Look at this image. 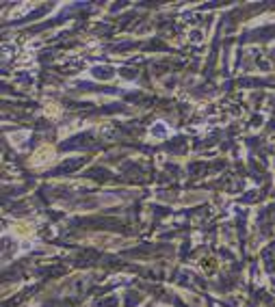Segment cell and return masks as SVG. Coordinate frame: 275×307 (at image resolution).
Returning a JSON list of instances; mask_svg holds the SVG:
<instances>
[{
    "label": "cell",
    "mask_w": 275,
    "mask_h": 307,
    "mask_svg": "<svg viewBox=\"0 0 275 307\" xmlns=\"http://www.w3.org/2000/svg\"><path fill=\"white\" fill-rule=\"evenodd\" d=\"M52 158V149L50 147H42V151L35 156V163H42V160H50Z\"/></svg>",
    "instance_id": "6da1fadb"
}]
</instances>
